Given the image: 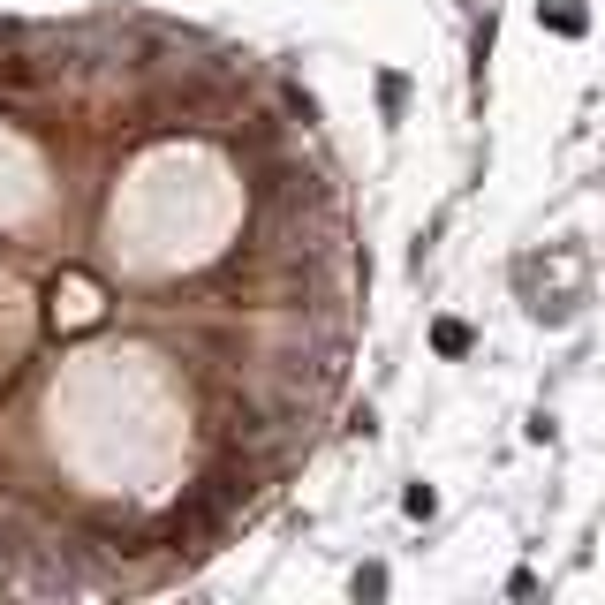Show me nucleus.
<instances>
[{"instance_id":"nucleus-1","label":"nucleus","mask_w":605,"mask_h":605,"mask_svg":"<svg viewBox=\"0 0 605 605\" xmlns=\"http://www.w3.org/2000/svg\"><path fill=\"white\" fill-rule=\"evenodd\" d=\"M363 227L280 61L99 0L0 23V598L205 575L326 447Z\"/></svg>"}]
</instances>
